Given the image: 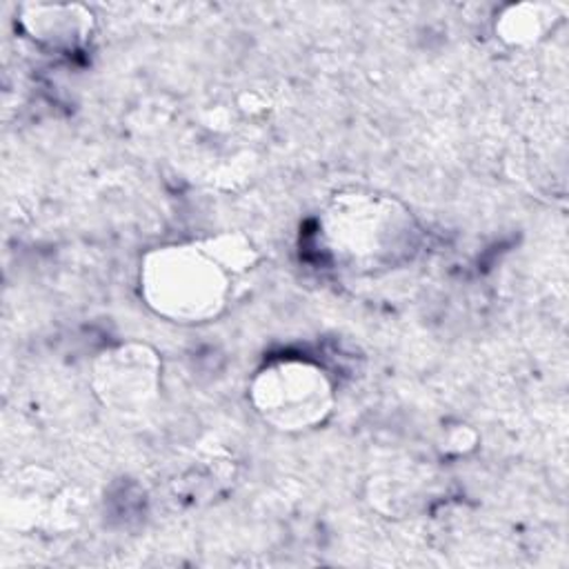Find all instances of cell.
I'll return each instance as SVG.
<instances>
[{"label": "cell", "instance_id": "obj_1", "mask_svg": "<svg viewBox=\"0 0 569 569\" xmlns=\"http://www.w3.org/2000/svg\"><path fill=\"white\" fill-rule=\"evenodd\" d=\"M238 276L218 258L209 240L162 244L140 262V296L160 318L182 325L218 318Z\"/></svg>", "mask_w": 569, "mask_h": 569}, {"label": "cell", "instance_id": "obj_2", "mask_svg": "<svg viewBox=\"0 0 569 569\" xmlns=\"http://www.w3.org/2000/svg\"><path fill=\"white\" fill-rule=\"evenodd\" d=\"M325 251L345 269L373 273L411 258L418 227L405 204L378 193H340L320 216Z\"/></svg>", "mask_w": 569, "mask_h": 569}, {"label": "cell", "instance_id": "obj_3", "mask_svg": "<svg viewBox=\"0 0 569 569\" xmlns=\"http://www.w3.org/2000/svg\"><path fill=\"white\" fill-rule=\"evenodd\" d=\"M256 413L280 431H307L322 425L336 402L329 373L307 358L267 362L249 385Z\"/></svg>", "mask_w": 569, "mask_h": 569}, {"label": "cell", "instance_id": "obj_5", "mask_svg": "<svg viewBox=\"0 0 569 569\" xmlns=\"http://www.w3.org/2000/svg\"><path fill=\"white\" fill-rule=\"evenodd\" d=\"M22 31L51 51H76L93 33V13L80 4L31 2L20 9Z\"/></svg>", "mask_w": 569, "mask_h": 569}, {"label": "cell", "instance_id": "obj_4", "mask_svg": "<svg viewBox=\"0 0 569 569\" xmlns=\"http://www.w3.org/2000/svg\"><path fill=\"white\" fill-rule=\"evenodd\" d=\"M162 362L144 342H120L93 360L91 387L98 400L111 409L129 411L149 405L160 389Z\"/></svg>", "mask_w": 569, "mask_h": 569}, {"label": "cell", "instance_id": "obj_6", "mask_svg": "<svg viewBox=\"0 0 569 569\" xmlns=\"http://www.w3.org/2000/svg\"><path fill=\"white\" fill-rule=\"evenodd\" d=\"M558 7L540 4V2H520L509 4L500 11L496 20V33L502 42L511 47H525L533 44L553 27L558 20L556 16Z\"/></svg>", "mask_w": 569, "mask_h": 569}]
</instances>
